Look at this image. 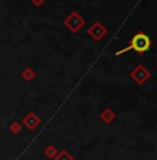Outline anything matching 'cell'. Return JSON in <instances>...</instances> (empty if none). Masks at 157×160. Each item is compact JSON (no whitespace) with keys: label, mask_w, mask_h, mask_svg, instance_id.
I'll return each instance as SVG.
<instances>
[{"label":"cell","mask_w":157,"mask_h":160,"mask_svg":"<svg viewBox=\"0 0 157 160\" xmlns=\"http://www.w3.org/2000/svg\"><path fill=\"white\" fill-rule=\"evenodd\" d=\"M150 48V39L147 35H145V33H136V35L132 38L131 41V45L128 46V48L122 49V50L117 52V56L121 53H125V52H129V50H135L138 52V53H143V52H146L147 49Z\"/></svg>","instance_id":"cell-1"}]
</instances>
